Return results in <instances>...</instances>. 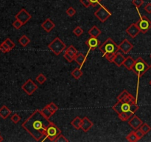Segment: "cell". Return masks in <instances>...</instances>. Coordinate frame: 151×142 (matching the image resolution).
<instances>
[{"label": "cell", "mask_w": 151, "mask_h": 142, "mask_svg": "<svg viewBox=\"0 0 151 142\" xmlns=\"http://www.w3.org/2000/svg\"><path fill=\"white\" fill-rule=\"evenodd\" d=\"M51 122L40 109H37L25 120L22 126L35 141H39L45 137L46 130Z\"/></svg>", "instance_id": "6da1fadb"}, {"label": "cell", "mask_w": 151, "mask_h": 142, "mask_svg": "<svg viewBox=\"0 0 151 142\" xmlns=\"http://www.w3.org/2000/svg\"><path fill=\"white\" fill-rule=\"evenodd\" d=\"M112 109L117 114L121 113V112H125L127 115L131 118L138 110L139 106L136 103L131 104L129 102L117 101V102L112 106Z\"/></svg>", "instance_id": "7a4b0ae2"}, {"label": "cell", "mask_w": 151, "mask_h": 142, "mask_svg": "<svg viewBox=\"0 0 151 142\" xmlns=\"http://www.w3.org/2000/svg\"><path fill=\"white\" fill-rule=\"evenodd\" d=\"M150 68V66L142 59V57H138L135 60L134 67H133L132 71L135 74H137L138 77V81H137V99L138 98V90H139V84L140 77L142 76L147 70Z\"/></svg>", "instance_id": "3957f363"}, {"label": "cell", "mask_w": 151, "mask_h": 142, "mask_svg": "<svg viewBox=\"0 0 151 142\" xmlns=\"http://www.w3.org/2000/svg\"><path fill=\"white\" fill-rule=\"evenodd\" d=\"M99 49L103 53V56L108 53H116L119 50V45H117L111 38H108L104 43L99 47Z\"/></svg>", "instance_id": "277c9868"}, {"label": "cell", "mask_w": 151, "mask_h": 142, "mask_svg": "<svg viewBox=\"0 0 151 142\" xmlns=\"http://www.w3.org/2000/svg\"><path fill=\"white\" fill-rule=\"evenodd\" d=\"M60 134H61V130L54 123L51 122L46 130L45 138L42 139L41 141H55Z\"/></svg>", "instance_id": "5b68a950"}, {"label": "cell", "mask_w": 151, "mask_h": 142, "mask_svg": "<svg viewBox=\"0 0 151 142\" xmlns=\"http://www.w3.org/2000/svg\"><path fill=\"white\" fill-rule=\"evenodd\" d=\"M48 47L55 55L58 56L66 48V46L59 37H56L48 44Z\"/></svg>", "instance_id": "8992f818"}, {"label": "cell", "mask_w": 151, "mask_h": 142, "mask_svg": "<svg viewBox=\"0 0 151 142\" xmlns=\"http://www.w3.org/2000/svg\"><path fill=\"white\" fill-rule=\"evenodd\" d=\"M137 10L139 13V20L136 24L139 28L140 32H142V33H146L151 28V21L146 16H142V15L140 14L139 8H137Z\"/></svg>", "instance_id": "52a82bcc"}, {"label": "cell", "mask_w": 151, "mask_h": 142, "mask_svg": "<svg viewBox=\"0 0 151 142\" xmlns=\"http://www.w3.org/2000/svg\"><path fill=\"white\" fill-rule=\"evenodd\" d=\"M111 15L112 13L104 5L102 4H100V7L94 13V16L101 22H106L110 16H111Z\"/></svg>", "instance_id": "ba28073f"}, {"label": "cell", "mask_w": 151, "mask_h": 142, "mask_svg": "<svg viewBox=\"0 0 151 142\" xmlns=\"http://www.w3.org/2000/svg\"><path fill=\"white\" fill-rule=\"evenodd\" d=\"M22 89L29 96L33 94L36 90L38 89V86L36 84H35L31 78H29L23 85L22 86Z\"/></svg>", "instance_id": "9c48e42d"}, {"label": "cell", "mask_w": 151, "mask_h": 142, "mask_svg": "<svg viewBox=\"0 0 151 142\" xmlns=\"http://www.w3.org/2000/svg\"><path fill=\"white\" fill-rule=\"evenodd\" d=\"M117 101H121L129 102L131 104H137V100L134 96L128 93L126 90H124L118 96Z\"/></svg>", "instance_id": "30bf717a"}, {"label": "cell", "mask_w": 151, "mask_h": 142, "mask_svg": "<svg viewBox=\"0 0 151 142\" xmlns=\"http://www.w3.org/2000/svg\"><path fill=\"white\" fill-rule=\"evenodd\" d=\"M16 19L20 21L23 25H25L29 20L32 19V16L25 10L24 8H22L17 14L15 16Z\"/></svg>", "instance_id": "8fae6325"}, {"label": "cell", "mask_w": 151, "mask_h": 142, "mask_svg": "<svg viewBox=\"0 0 151 142\" xmlns=\"http://www.w3.org/2000/svg\"><path fill=\"white\" fill-rule=\"evenodd\" d=\"M85 44L89 47V50H88V51L86 53V55H88V53H89V52L91 50H94L96 48H97L99 47V45H100V41L98 40L97 37L91 36L89 38H88V40L86 41Z\"/></svg>", "instance_id": "7c38bea8"}, {"label": "cell", "mask_w": 151, "mask_h": 142, "mask_svg": "<svg viewBox=\"0 0 151 142\" xmlns=\"http://www.w3.org/2000/svg\"><path fill=\"white\" fill-rule=\"evenodd\" d=\"M119 50L123 52L125 54H128L133 48H134V45L128 41V39H124L120 44H119Z\"/></svg>", "instance_id": "4fadbf2b"}, {"label": "cell", "mask_w": 151, "mask_h": 142, "mask_svg": "<svg viewBox=\"0 0 151 142\" xmlns=\"http://www.w3.org/2000/svg\"><path fill=\"white\" fill-rule=\"evenodd\" d=\"M126 33L131 37V38H134L137 36L139 33H140V30L139 27L137 26L136 23H133L128 27L126 29Z\"/></svg>", "instance_id": "5bb4252c"}, {"label": "cell", "mask_w": 151, "mask_h": 142, "mask_svg": "<svg viewBox=\"0 0 151 142\" xmlns=\"http://www.w3.org/2000/svg\"><path fill=\"white\" fill-rule=\"evenodd\" d=\"M128 124L133 129L137 130V129L141 127L142 124H143V121L137 115H133L132 118H131L130 120H128Z\"/></svg>", "instance_id": "9a60e30c"}, {"label": "cell", "mask_w": 151, "mask_h": 142, "mask_svg": "<svg viewBox=\"0 0 151 142\" xmlns=\"http://www.w3.org/2000/svg\"><path fill=\"white\" fill-rule=\"evenodd\" d=\"M55 27V24L50 18L46 19V20L41 24V28H42L47 33L51 32V31L54 29Z\"/></svg>", "instance_id": "2e32d148"}, {"label": "cell", "mask_w": 151, "mask_h": 142, "mask_svg": "<svg viewBox=\"0 0 151 142\" xmlns=\"http://www.w3.org/2000/svg\"><path fill=\"white\" fill-rule=\"evenodd\" d=\"M93 127V123L90 121L88 117H84L82 118V123H81V129L84 132L87 133L91 127Z\"/></svg>", "instance_id": "e0dca14e"}, {"label": "cell", "mask_w": 151, "mask_h": 142, "mask_svg": "<svg viewBox=\"0 0 151 142\" xmlns=\"http://www.w3.org/2000/svg\"><path fill=\"white\" fill-rule=\"evenodd\" d=\"M86 58H87V56H84L83 53H79L77 54V56H75V59H74V61L75 62H76L77 63L79 64L80 66V68H82V67L83 66L84 63L86 62Z\"/></svg>", "instance_id": "ac0fdd59"}, {"label": "cell", "mask_w": 151, "mask_h": 142, "mask_svg": "<svg viewBox=\"0 0 151 142\" xmlns=\"http://www.w3.org/2000/svg\"><path fill=\"white\" fill-rule=\"evenodd\" d=\"M134 63H135V59L132 58V56H129L125 58V60L123 63V66L128 70H132L133 67H134Z\"/></svg>", "instance_id": "d6986e66"}, {"label": "cell", "mask_w": 151, "mask_h": 142, "mask_svg": "<svg viewBox=\"0 0 151 142\" xmlns=\"http://www.w3.org/2000/svg\"><path fill=\"white\" fill-rule=\"evenodd\" d=\"M125 60V58L123 55L121 54L120 53H116V54H115V57L114 59L113 63H114L115 64L117 65L118 67H121L122 65H123Z\"/></svg>", "instance_id": "ffe728a7"}, {"label": "cell", "mask_w": 151, "mask_h": 142, "mask_svg": "<svg viewBox=\"0 0 151 142\" xmlns=\"http://www.w3.org/2000/svg\"><path fill=\"white\" fill-rule=\"evenodd\" d=\"M11 114V111L10 109L7 107L5 105H3L1 108H0V116L3 118V119H6L9 115Z\"/></svg>", "instance_id": "44dd1931"}, {"label": "cell", "mask_w": 151, "mask_h": 142, "mask_svg": "<svg viewBox=\"0 0 151 142\" xmlns=\"http://www.w3.org/2000/svg\"><path fill=\"white\" fill-rule=\"evenodd\" d=\"M102 31L97 28L96 25H94L91 29L88 30V34H89L91 36H94V37H98L100 36V35L101 34Z\"/></svg>", "instance_id": "7402d4cb"}, {"label": "cell", "mask_w": 151, "mask_h": 142, "mask_svg": "<svg viewBox=\"0 0 151 142\" xmlns=\"http://www.w3.org/2000/svg\"><path fill=\"white\" fill-rule=\"evenodd\" d=\"M81 123H82V118L79 116H77L71 121V124L75 127L76 130H80L81 127Z\"/></svg>", "instance_id": "603a6c76"}, {"label": "cell", "mask_w": 151, "mask_h": 142, "mask_svg": "<svg viewBox=\"0 0 151 142\" xmlns=\"http://www.w3.org/2000/svg\"><path fill=\"white\" fill-rule=\"evenodd\" d=\"M65 53H66L67 54H69V56H72V58H74V59H75V57L77 56V54L78 53V51L73 45H70L67 49H66V51H65Z\"/></svg>", "instance_id": "cb8c5ba5"}, {"label": "cell", "mask_w": 151, "mask_h": 142, "mask_svg": "<svg viewBox=\"0 0 151 142\" xmlns=\"http://www.w3.org/2000/svg\"><path fill=\"white\" fill-rule=\"evenodd\" d=\"M29 42H30V39L26 35L22 36L19 39V43L22 47H26L27 45L29 44Z\"/></svg>", "instance_id": "d4e9b609"}, {"label": "cell", "mask_w": 151, "mask_h": 142, "mask_svg": "<svg viewBox=\"0 0 151 142\" xmlns=\"http://www.w3.org/2000/svg\"><path fill=\"white\" fill-rule=\"evenodd\" d=\"M83 74V73L81 68H75V69L72 72V75L77 80L79 79L81 77H82Z\"/></svg>", "instance_id": "484cf974"}, {"label": "cell", "mask_w": 151, "mask_h": 142, "mask_svg": "<svg viewBox=\"0 0 151 142\" xmlns=\"http://www.w3.org/2000/svg\"><path fill=\"white\" fill-rule=\"evenodd\" d=\"M41 112L43 113V115H44V116L47 118H50V117H51L52 115L54 114L51 110H50V109L47 106H44L42 109H41Z\"/></svg>", "instance_id": "4316f807"}, {"label": "cell", "mask_w": 151, "mask_h": 142, "mask_svg": "<svg viewBox=\"0 0 151 142\" xmlns=\"http://www.w3.org/2000/svg\"><path fill=\"white\" fill-rule=\"evenodd\" d=\"M126 139L127 141H128L130 142H136L139 141L134 131H132L131 133H130L129 135H128V136L126 137Z\"/></svg>", "instance_id": "83f0119b"}, {"label": "cell", "mask_w": 151, "mask_h": 142, "mask_svg": "<svg viewBox=\"0 0 151 142\" xmlns=\"http://www.w3.org/2000/svg\"><path fill=\"white\" fill-rule=\"evenodd\" d=\"M139 129L145 133V134H147V133H148L151 130V127H150V125H148V124H146V123H143L141 125V127H139Z\"/></svg>", "instance_id": "f1b7e54d"}, {"label": "cell", "mask_w": 151, "mask_h": 142, "mask_svg": "<svg viewBox=\"0 0 151 142\" xmlns=\"http://www.w3.org/2000/svg\"><path fill=\"white\" fill-rule=\"evenodd\" d=\"M35 80H36L39 84H42L47 81V78H46V76L43 73H40L37 75V77L35 78Z\"/></svg>", "instance_id": "f546056e"}, {"label": "cell", "mask_w": 151, "mask_h": 142, "mask_svg": "<svg viewBox=\"0 0 151 142\" xmlns=\"http://www.w3.org/2000/svg\"><path fill=\"white\" fill-rule=\"evenodd\" d=\"M83 32H84L83 29L82 28H81L80 26L76 27V28L73 30V33L78 37L81 36L83 33Z\"/></svg>", "instance_id": "4dcf8cb0"}, {"label": "cell", "mask_w": 151, "mask_h": 142, "mask_svg": "<svg viewBox=\"0 0 151 142\" xmlns=\"http://www.w3.org/2000/svg\"><path fill=\"white\" fill-rule=\"evenodd\" d=\"M47 106L50 108V110H51L53 113H55V112L58 109V107L57 105H56L55 103H53V102H50V103L49 104H47Z\"/></svg>", "instance_id": "1f68e13d"}, {"label": "cell", "mask_w": 151, "mask_h": 142, "mask_svg": "<svg viewBox=\"0 0 151 142\" xmlns=\"http://www.w3.org/2000/svg\"><path fill=\"white\" fill-rule=\"evenodd\" d=\"M55 142H68L69 141V140H68V139L66 138L64 135H63L62 134H60L57 138H56L55 140Z\"/></svg>", "instance_id": "d6a6232c"}, {"label": "cell", "mask_w": 151, "mask_h": 142, "mask_svg": "<svg viewBox=\"0 0 151 142\" xmlns=\"http://www.w3.org/2000/svg\"><path fill=\"white\" fill-rule=\"evenodd\" d=\"M66 14L68 15L69 16H70V17H72L73 16H75V13H76V10H75V8L72 7H69V8L66 10Z\"/></svg>", "instance_id": "836d02e7"}, {"label": "cell", "mask_w": 151, "mask_h": 142, "mask_svg": "<svg viewBox=\"0 0 151 142\" xmlns=\"http://www.w3.org/2000/svg\"><path fill=\"white\" fill-rule=\"evenodd\" d=\"M115 54H116V53H108V54L105 55L104 57H106V59H107L109 62L113 63L114 59L115 57Z\"/></svg>", "instance_id": "e575fe53"}, {"label": "cell", "mask_w": 151, "mask_h": 142, "mask_svg": "<svg viewBox=\"0 0 151 142\" xmlns=\"http://www.w3.org/2000/svg\"><path fill=\"white\" fill-rule=\"evenodd\" d=\"M134 132H135L136 135H137V138H139V140H141V139L144 137L145 135L142 131L141 130H140L139 128L137 129V130H134Z\"/></svg>", "instance_id": "d590c367"}, {"label": "cell", "mask_w": 151, "mask_h": 142, "mask_svg": "<svg viewBox=\"0 0 151 142\" xmlns=\"http://www.w3.org/2000/svg\"><path fill=\"white\" fill-rule=\"evenodd\" d=\"M132 4H134L137 8H139V7L144 4V0H133Z\"/></svg>", "instance_id": "8d00e7d4"}, {"label": "cell", "mask_w": 151, "mask_h": 142, "mask_svg": "<svg viewBox=\"0 0 151 142\" xmlns=\"http://www.w3.org/2000/svg\"><path fill=\"white\" fill-rule=\"evenodd\" d=\"M11 121H13L14 124H17V123H19V121H21V117L19 116L17 113L13 114L11 116Z\"/></svg>", "instance_id": "74e56055"}, {"label": "cell", "mask_w": 151, "mask_h": 142, "mask_svg": "<svg viewBox=\"0 0 151 142\" xmlns=\"http://www.w3.org/2000/svg\"><path fill=\"white\" fill-rule=\"evenodd\" d=\"M4 41L6 43V44H7V45H8V47H10V48L11 49V50H13V49L15 47H16V44H15V43L13 42V41H11V40H10L9 38H6V39L4 40Z\"/></svg>", "instance_id": "f35d334b"}, {"label": "cell", "mask_w": 151, "mask_h": 142, "mask_svg": "<svg viewBox=\"0 0 151 142\" xmlns=\"http://www.w3.org/2000/svg\"><path fill=\"white\" fill-rule=\"evenodd\" d=\"M118 116H119V118H120L121 120H122V121H128V119H129V117L127 115V114L125 113V112H121V113H119L117 114Z\"/></svg>", "instance_id": "ab89813d"}, {"label": "cell", "mask_w": 151, "mask_h": 142, "mask_svg": "<svg viewBox=\"0 0 151 142\" xmlns=\"http://www.w3.org/2000/svg\"><path fill=\"white\" fill-rule=\"evenodd\" d=\"M23 24L22 23V22H20L19 20H18V19H16V21H15L13 23V26L16 29H20L21 28H22V26H23Z\"/></svg>", "instance_id": "60d3db41"}, {"label": "cell", "mask_w": 151, "mask_h": 142, "mask_svg": "<svg viewBox=\"0 0 151 142\" xmlns=\"http://www.w3.org/2000/svg\"><path fill=\"white\" fill-rule=\"evenodd\" d=\"M80 2H81L85 7H89L90 6H91L89 0H80Z\"/></svg>", "instance_id": "b9f144b4"}, {"label": "cell", "mask_w": 151, "mask_h": 142, "mask_svg": "<svg viewBox=\"0 0 151 142\" xmlns=\"http://www.w3.org/2000/svg\"><path fill=\"white\" fill-rule=\"evenodd\" d=\"M63 58H64L66 60H67V62H72L74 61V58H72V56H70L66 53H64V54H63Z\"/></svg>", "instance_id": "7bdbcfd3"}, {"label": "cell", "mask_w": 151, "mask_h": 142, "mask_svg": "<svg viewBox=\"0 0 151 142\" xmlns=\"http://www.w3.org/2000/svg\"><path fill=\"white\" fill-rule=\"evenodd\" d=\"M145 10L147 13L150 14L151 13V3H147V4L145 6Z\"/></svg>", "instance_id": "ee69618b"}, {"label": "cell", "mask_w": 151, "mask_h": 142, "mask_svg": "<svg viewBox=\"0 0 151 142\" xmlns=\"http://www.w3.org/2000/svg\"><path fill=\"white\" fill-rule=\"evenodd\" d=\"M101 1L102 0H89L90 3H91V5L93 6V7H95L97 4H100Z\"/></svg>", "instance_id": "f6af8a7d"}, {"label": "cell", "mask_w": 151, "mask_h": 142, "mask_svg": "<svg viewBox=\"0 0 151 142\" xmlns=\"http://www.w3.org/2000/svg\"><path fill=\"white\" fill-rule=\"evenodd\" d=\"M1 45L2 46V47H4V49H5V50H6V51H7V52H10V50H11V49H10V47H8V45H7V44H6V43L4 42V41H3V42L1 43Z\"/></svg>", "instance_id": "bcb514c9"}, {"label": "cell", "mask_w": 151, "mask_h": 142, "mask_svg": "<svg viewBox=\"0 0 151 142\" xmlns=\"http://www.w3.org/2000/svg\"><path fill=\"white\" fill-rule=\"evenodd\" d=\"M0 50H1V51L2 52V53H7V51H6V50H5V49H4V47H3L1 45V44H0Z\"/></svg>", "instance_id": "7dc6e473"}, {"label": "cell", "mask_w": 151, "mask_h": 142, "mask_svg": "<svg viewBox=\"0 0 151 142\" xmlns=\"http://www.w3.org/2000/svg\"><path fill=\"white\" fill-rule=\"evenodd\" d=\"M3 140H4V139H3L2 136H1V135H0V142H1V141H3Z\"/></svg>", "instance_id": "c3c4849f"}, {"label": "cell", "mask_w": 151, "mask_h": 142, "mask_svg": "<svg viewBox=\"0 0 151 142\" xmlns=\"http://www.w3.org/2000/svg\"><path fill=\"white\" fill-rule=\"evenodd\" d=\"M149 84H150V85L151 86V80L150 81V82H149Z\"/></svg>", "instance_id": "681fc988"}, {"label": "cell", "mask_w": 151, "mask_h": 142, "mask_svg": "<svg viewBox=\"0 0 151 142\" xmlns=\"http://www.w3.org/2000/svg\"><path fill=\"white\" fill-rule=\"evenodd\" d=\"M150 58H151V54H150Z\"/></svg>", "instance_id": "f907efd6"}, {"label": "cell", "mask_w": 151, "mask_h": 142, "mask_svg": "<svg viewBox=\"0 0 151 142\" xmlns=\"http://www.w3.org/2000/svg\"><path fill=\"white\" fill-rule=\"evenodd\" d=\"M150 68H151V64H150Z\"/></svg>", "instance_id": "816d5d0a"}]
</instances>
